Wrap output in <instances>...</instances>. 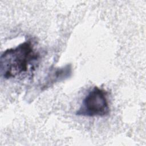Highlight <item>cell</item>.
<instances>
[{"label":"cell","instance_id":"6da1fadb","mask_svg":"<svg viewBox=\"0 0 146 146\" xmlns=\"http://www.w3.org/2000/svg\"><path fill=\"white\" fill-rule=\"evenodd\" d=\"M39 53L34 49L30 40H27L15 47L6 50L0 57L1 76L6 79L18 78L26 73L29 67L38 60Z\"/></svg>","mask_w":146,"mask_h":146},{"label":"cell","instance_id":"3957f363","mask_svg":"<svg viewBox=\"0 0 146 146\" xmlns=\"http://www.w3.org/2000/svg\"><path fill=\"white\" fill-rule=\"evenodd\" d=\"M71 74V67L70 64H67L62 68H56L51 72L46 77L47 80L44 82L43 87L46 88L57 81H60L67 78Z\"/></svg>","mask_w":146,"mask_h":146},{"label":"cell","instance_id":"7a4b0ae2","mask_svg":"<svg viewBox=\"0 0 146 146\" xmlns=\"http://www.w3.org/2000/svg\"><path fill=\"white\" fill-rule=\"evenodd\" d=\"M110 112L107 91L95 86L85 96L80 107L76 112V115L88 117H103L108 115Z\"/></svg>","mask_w":146,"mask_h":146}]
</instances>
